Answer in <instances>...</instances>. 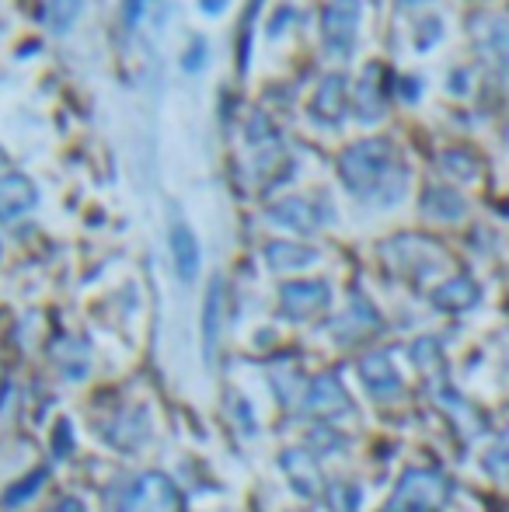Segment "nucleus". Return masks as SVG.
<instances>
[{
    "label": "nucleus",
    "mask_w": 509,
    "mask_h": 512,
    "mask_svg": "<svg viewBox=\"0 0 509 512\" xmlns=\"http://www.w3.org/2000/svg\"><path fill=\"white\" fill-rule=\"evenodd\" d=\"M394 168H398V150H394L391 140H381V136L353 143V147L339 157L342 182L360 199H384L381 189L391 185ZM387 199H398V196L387 189Z\"/></svg>",
    "instance_id": "nucleus-1"
},
{
    "label": "nucleus",
    "mask_w": 509,
    "mask_h": 512,
    "mask_svg": "<svg viewBox=\"0 0 509 512\" xmlns=\"http://www.w3.org/2000/svg\"><path fill=\"white\" fill-rule=\"evenodd\" d=\"M450 502V481L429 467H408L384 512H440Z\"/></svg>",
    "instance_id": "nucleus-2"
},
{
    "label": "nucleus",
    "mask_w": 509,
    "mask_h": 512,
    "mask_svg": "<svg viewBox=\"0 0 509 512\" xmlns=\"http://www.w3.org/2000/svg\"><path fill=\"white\" fill-rule=\"evenodd\" d=\"M119 512H185V502H182V492L171 485V478L150 471V474H140V478L129 485Z\"/></svg>",
    "instance_id": "nucleus-3"
},
{
    "label": "nucleus",
    "mask_w": 509,
    "mask_h": 512,
    "mask_svg": "<svg viewBox=\"0 0 509 512\" xmlns=\"http://www.w3.org/2000/svg\"><path fill=\"white\" fill-rule=\"evenodd\" d=\"M360 0H328L321 11V35L332 53H349L360 32Z\"/></svg>",
    "instance_id": "nucleus-4"
},
{
    "label": "nucleus",
    "mask_w": 509,
    "mask_h": 512,
    "mask_svg": "<svg viewBox=\"0 0 509 512\" xmlns=\"http://www.w3.org/2000/svg\"><path fill=\"white\" fill-rule=\"evenodd\" d=\"M328 300H332V293H328V286L321 283V279H314V283L300 279V283H286L283 290H279V310H283L286 317H293V321L321 314V310L328 307Z\"/></svg>",
    "instance_id": "nucleus-5"
},
{
    "label": "nucleus",
    "mask_w": 509,
    "mask_h": 512,
    "mask_svg": "<svg viewBox=\"0 0 509 512\" xmlns=\"http://www.w3.org/2000/svg\"><path fill=\"white\" fill-rule=\"evenodd\" d=\"M349 394L346 387H342L339 377H332V373H325V377L311 380L304 391V415L311 418H335L342 415V411H349Z\"/></svg>",
    "instance_id": "nucleus-6"
},
{
    "label": "nucleus",
    "mask_w": 509,
    "mask_h": 512,
    "mask_svg": "<svg viewBox=\"0 0 509 512\" xmlns=\"http://www.w3.org/2000/svg\"><path fill=\"white\" fill-rule=\"evenodd\" d=\"M283 474L290 478L293 492L304 495V499H321L325 495V481H321V471H318V460L304 450H286L283 460H279Z\"/></svg>",
    "instance_id": "nucleus-7"
},
{
    "label": "nucleus",
    "mask_w": 509,
    "mask_h": 512,
    "mask_svg": "<svg viewBox=\"0 0 509 512\" xmlns=\"http://www.w3.org/2000/svg\"><path fill=\"white\" fill-rule=\"evenodd\" d=\"M168 248H171V265H175L178 279H182V283H192L199 272V241L189 230V223H182V220L171 223Z\"/></svg>",
    "instance_id": "nucleus-8"
},
{
    "label": "nucleus",
    "mask_w": 509,
    "mask_h": 512,
    "mask_svg": "<svg viewBox=\"0 0 509 512\" xmlns=\"http://www.w3.org/2000/svg\"><path fill=\"white\" fill-rule=\"evenodd\" d=\"M35 206V185L25 175H4L0 178V223L18 220L21 213Z\"/></svg>",
    "instance_id": "nucleus-9"
},
{
    "label": "nucleus",
    "mask_w": 509,
    "mask_h": 512,
    "mask_svg": "<svg viewBox=\"0 0 509 512\" xmlns=\"http://www.w3.org/2000/svg\"><path fill=\"white\" fill-rule=\"evenodd\" d=\"M360 377L374 398H394V394L401 391V380H398V373H394L391 356H387V352H374V356L363 359Z\"/></svg>",
    "instance_id": "nucleus-10"
},
{
    "label": "nucleus",
    "mask_w": 509,
    "mask_h": 512,
    "mask_svg": "<svg viewBox=\"0 0 509 512\" xmlns=\"http://www.w3.org/2000/svg\"><path fill=\"white\" fill-rule=\"evenodd\" d=\"M311 112H314V119H318V122L335 126V122L342 119V112H346V77L328 74L325 81H321L318 95H314Z\"/></svg>",
    "instance_id": "nucleus-11"
},
{
    "label": "nucleus",
    "mask_w": 509,
    "mask_h": 512,
    "mask_svg": "<svg viewBox=\"0 0 509 512\" xmlns=\"http://www.w3.org/2000/svg\"><path fill=\"white\" fill-rule=\"evenodd\" d=\"M220 324H224V279L217 276L210 283V290H206V304H203V349L210 363H213V356H217Z\"/></svg>",
    "instance_id": "nucleus-12"
},
{
    "label": "nucleus",
    "mask_w": 509,
    "mask_h": 512,
    "mask_svg": "<svg viewBox=\"0 0 509 512\" xmlns=\"http://www.w3.org/2000/svg\"><path fill=\"white\" fill-rule=\"evenodd\" d=\"M433 304L440 310H450V314H461V310H471L478 304V286L468 276H454L443 286H436Z\"/></svg>",
    "instance_id": "nucleus-13"
},
{
    "label": "nucleus",
    "mask_w": 509,
    "mask_h": 512,
    "mask_svg": "<svg viewBox=\"0 0 509 512\" xmlns=\"http://www.w3.org/2000/svg\"><path fill=\"white\" fill-rule=\"evenodd\" d=\"M272 223H283V227L297 230V234H311V230H318V213H314L311 203H304V199H283V203H276L269 209Z\"/></svg>",
    "instance_id": "nucleus-14"
},
{
    "label": "nucleus",
    "mask_w": 509,
    "mask_h": 512,
    "mask_svg": "<svg viewBox=\"0 0 509 512\" xmlns=\"http://www.w3.org/2000/svg\"><path fill=\"white\" fill-rule=\"evenodd\" d=\"M422 213L433 216V220H461L464 216V199L457 196L454 189H429L426 196H422Z\"/></svg>",
    "instance_id": "nucleus-15"
},
{
    "label": "nucleus",
    "mask_w": 509,
    "mask_h": 512,
    "mask_svg": "<svg viewBox=\"0 0 509 512\" xmlns=\"http://www.w3.org/2000/svg\"><path fill=\"white\" fill-rule=\"evenodd\" d=\"M265 258H269V269L276 272H293V269H304V265L314 262V251L311 248H300V244H286L276 241L265 248Z\"/></svg>",
    "instance_id": "nucleus-16"
},
{
    "label": "nucleus",
    "mask_w": 509,
    "mask_h": 512,
    "mask_svg": "<svg viewBox=\"0 0 509 512\" xmlns=\"http://www.w3.org/2000/svg\"><path fill=\"white\" fill-rule=\"evenodd\" d=\"M349 324H353V331L346 335V345H353V342H360L367 331H377L381 328V321H377V314H374V307L367 304V300H353V307H349V314L342 317L339 324H335V331H346Z\"/></svg>",
    "instance_id": "nucleus-17"
},
{
    "label": "nucleus",
    "mask_w": 509,
    "mask_h": 512,
    "mask_svg": "<svg viewBox=\"0 0 509 512\" xmlns=\"http://www.w3.org/2000/svg\"><path fill=\"white\" fill-rule=\"evenodd\" d=\"M81 7L84 0H49L46 4V21L53 32H70L74 28V21L81 18Z\"/></svg>",
    "instance_id": "nucleus-18"
},
{
    "label": "nucleus",
    "mask_w": 509,
    "mask_h": 512,
    "mask_svg": "<svg viewBox=\"0 0 509 512\" xmlns=\"http://www.w3.org/2000/svg\"><path fill=\"white\" fill-rule=\"evenodd\" d=\"M482 467L492 474V478L509 481V432H503V436L489 446V453L482 457Z\"/></svg>",
    "instance_id": "nucleus-19"
},
{
    "label": "nucleus",
    "mask_w": 509,
    "mask_h": 512,
    "mask_svg": "<svg viewBox=\"0 0 509 512\" xmlns=\"http://www.w3.org/2000/svg\"><path fill=\"white\" fill-rule=\"evenodd\" d=\"M360 108H367L363 122H377L384 115V105H381V95H377V70H370V77L363 81V91H360Z\"/></svg>",
    "instance_id": "nucleus-20"
},
{
    "label": "nucleus",
    "mask_w": 509,
    "mask_h": 512,
    "mask_svg": "<svg viewBox=\"0 0 509 512\" xmlns=\"http://www.w3.org/2000/svg\"><path fill=\"white\" fill-rule=\"evenodd\" d=\"M328 502H332L335 509H342V512H353L356 509V488L335 485L332 492H328Z\"/></svg>",
    "instance_id": "nucleus-21"
},
{
    "label": "nucleus",
    "mask_w": 509,
    "mask_h": 512,
    "mask_svg": "<svg viewBox=\"0 0 509 512\" xmlns=\"http://www.w3.org/2000/svg\"><path fill=\"white\" fill-rule=\"evenodd\" d=\"M42 478H46V471H35V478H25L28 485H21V488H14V492H7V502H21L25 495H35V492H39V485H42Z\"/></svg>",
    "instance_id": "nucleus-22"
},
{
    "label": "nucleus",
    "mask_w": 509,
    "mask_h": 512,
    "mask_svg": "<svg viewBox=\"0 0 509 512\" xmlns=\"http://www.w3.org/2000/svg\"><path fill=\"white\" fill-rule=\"evenodd\" d=\"M143 4H147V0H126V28H136V25H140Z\"/></svg>",
    "instance_id": "nucleus-23"
},
{
    "label": "nucleus",
    "mask_w": 509,
    "mask_h": 512,
    "mask_svg": "<svg viewBox=\"0 0 509 512\" xmlns=\"http://www.w3.org/2000/svg\"><path fill=\"white\" fill-rule=\"evenodd\" d=\"M56 512H84V509H81V502H77V499H60V502H56Z\"/></svg>",
    "instance_id": "nucleus-24"
},
{
    "label": "nucleus",
    "mask_w": 509,
    "mask_h": 512,
    "mask_svg": "<svg viewBox=\"0 0 509 512\" xmlns=\"http://www.w3.org/2000/svg\"><path fill=\"white\" fill-rule=\"evenodd\" d=\"M199 7H203V11H210V14H217V11H224V7H227V0H199Z\"/></svg>",
    "instance_id": "nucleus-25"
}]
</instances>
